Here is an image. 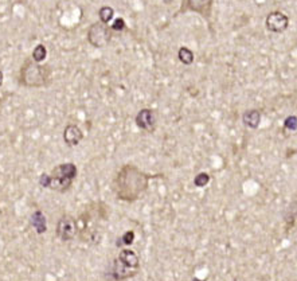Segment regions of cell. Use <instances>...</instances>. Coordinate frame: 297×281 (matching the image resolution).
Listing matches in <instances>:
<instances>
[{
	"instance_id": "3",
	"label": "cell",
	"mask_w": 297,
	"mask_h": 281,
	"mask_svg": "<svg viewBox=\"0 0 297 281\" xmlns=\"http://www.w3.org/2000/svg\"><path fill=\"white\" fill-rule=\"evenodd\" d=\"M51 74L50 65L35 62L31 57H28L19 69L17 82L23 88H47L51 84Z\"/></svg>"
},
{
	"instance_id": "4",
	"label": "cell",
	"mask_w": 297,
	"mask_h": 281,
	"mask_svg": "<svg viewBox=\"0 0 297 281\" xmlns=\"http://www.w3.org/2000/svg\"><path fill=\"white\" fill-rule=\"evenodd\" d=\"M87 42L90 43L96 49H102L105 46H108L113 38L112 27L102 22H96L89 27L86 34Z\"/></svg>"
},
{
	"instance_id": "14",
	"label": "cell",
	"mask_w": 297,
	"mask_h": 281,
	"mask_svg": "<svg viewBox=\"0 0 297 281\" xmlns=\"http://www.w3.org/2000/svg\"><path fill=\"white\" fill-rule=\"evenodd\" d=\"M178 58L183 65H187V66H189V65H191L192 62H194V58H195V57H194V53H192L189 47L182 46L178 51Z\"/></svg>"
},
{
	"instance_id": "20",
	"label": "cell",
	"mask_w": 297,
	"mask_h": 281,
	"mask_svg": "<svg viewBox=\"0 0 297 281\" xmlns=\"http://www.w3.org/2000/svg\"><path fill=\"white\" fill-rule=\"evenodd\" d=\"M110 27H112L113 31H122V30L126 27L125 21H124L122 18H117L115 22H113V25L110 26Z\"/></svg>"
},
{
	"instance_id": "13",
	"label": "cell",
	"mask_w": 297,
	"mask_h": 281,
	"mask_svg": "<svg viewBox=\"0 0 297 281\" xmlns=\"http://www.w3.org/2000/svg\"><path fill=\"white\" fill-rule=\"evenodd\" d=\"M261 112L258 109H249L242 115V123L250 129H257L261 124Z\"/></svg>"
},
{
	"instance_id": "7",
	"label": "cell",
	"mask_w": 297,
	"mask_h": 281,
	"mask_svg": "<svg viewBox=\"0 0 297 281\" xmlns=\"http://www.w3.org/2000/svg\"><path fill=\"white\" fill-rule=\"evenodd\" d=\"M265 26L268 31L274 32V34H283L289 26V18L287 14H284L281 11H272L266 16Z\"/></svg>"
},
{
	"instance_id": "21",
	"label": "cell",
	"mask_w": 297,
	"mask_h": 281,
	"mask_svg": "<svg viewBox=\"0 0 297 281\" xmlns=\"http://www.w3.org/2000/svg\"><path fill=\"white\" fill-rule=\"evenodd\" d=\"M3 82H4V74H3V70L0 69V86L3 85Z\"/></svg>"
},
{
	"instance_id": "17",
	"label": "cell",
	"mask_w": 297,
	"mask_h": 281,
	"mask_svg": "<svg viewBox=\"0 0 297 281\" xmlns=\"http://www.w3.org/2000/svg\"><path fill=\"white\" fill-rule=\"evenodd\" d=\"M135 242V232L133 230H128L120 237V239H117V246L121 248V246H131Z\"/></svg>"
},
{
	"instance_id": "16",
	"label": "cell",
	"mask_w": 297,
	"mask_h": 281,
	"mask_svg": "<svg viewBox=\"0 0 297 281\" xmlns=\"http://www.w3.org/2000/svg\"><path fill=\"white\" fill-rule=\"evenodd\" d=\"M46 57H47V49H46V46L43 43H39V45L35 46V49L32 50L31 58L35 61V62H39V64H42L43 61L46 60Z\"/></svg>"
},
{
	"instance_id": "5",
	"label": "cell",
	"mask_w": 297,
	"mask_h": 281,
	"mask_svg": "<svg viewBox=\"0 0 297 281\" xmlns=\"http://www.w3.org/2000/svg\"><path fill=\"white\" fill-rule=\"evenodd\" d=\"M214 0H182V6L179 10V14H184L187 11L194 14L200 15L206 22H211L213 15Z\"/></svg>"
},
{
	"instance_id": "12",
	"label": "cell",
	"mask_w": 297,
	"mask_h": 281,
	"mask_svg": "<svg viewBox=\"0 0 297 281\" xmlns=\"http://www.w3.org/2000/svg\"><path fill=\"white\" fill-rule=\"evenodd\" d=\"M30 223L34 228L38 236H42L47 232V219L42 210H35L30 217Z\"/></svg>"
},
{
	"instance_id": "6",
	"label": "cell",
	"mask_w": 297,
	"mask_h": 281,
	"mask_svg": "<svg viewBox=\"0 0 297 281\" xmlns=\"http://www.w3.org/2000/svg\"><path fill=\"white\" fill-rule=\"evenodd\" d=\"M78 233V222L70 214H62L57 222L55 234L62 242H69L76 238Z\"/></svg>"
},
{
	"instance_id": "1",
	"label": "cell",
	"mask_w": 297,
	"mask_h": 281,
	"mask_svg": "<svg viewBox=\"0 0 297 281\" xmlns=\"http://www.w3.org/2000/svg\"><path fill=\"white\" fill-rule=\"evenodd\" d=\"M154 178H157V175L144 173L135 164H124L113 179V193L119 200L133 203L145 194L150 180Z\"/></svg>"
},
{
	"instance_id": "8",
	"label": "cell",
	"mask_w": 297,
	"mask_h": 281,
	"mask_svg": "<svg viewBox=\"0 0 297 281\" xmlns=\"http://www.w3.org/2000/svg\"><path fill=\"white\" fill-rule=\"evenodd\" d=\"M135 123H136L137 128L144 132L152 134L156 129V115L152 109L144 108L139 110V113L135 117Z\"/></svg>"
},
{
	"instance_id": "9",
	"label": "cell",
	"mask_w": 297,
	"mask_h": 281,
	"mask_svg": "<svg viewBox=\"0 0 297 281\" xmlns=\"http://www.w3.org/2000/svg\"><path fill=\"white\" fill-rule=\"evenodd\" d=\"M63 141L67 147L73 148L77 147L80 144L82 139H84V132L81 130V128L78 127L77 124H67L65 129H63Z\"/></svg>"
},
{
	"instance_id": "15",
	"label": "cell",
	"mask_w": 297,
	"mask_h": 281,
	"mask_svg": "<svg viewBox=\"0 0 297 281\" xmlns=\"http://www.w3.org/2000/svg\"><path fill=\"white\" fill-rule=\"evenodd\" d=\"M113 16H115V10H113L110 6H102V7L98 10V18H100V22H102V23L109 25L110 21L113 19Z\"/></svg>"
},
{
	"instance_id": "18",
	"label": "cell",
	"mask_w": 297,
	"mask_h": 281,
	"mask_svg": "<svg viewBox=\"0 0 297 281\" xmlns=\"http://www.w3.org/2000/svg\"><path fill=\"white\" fill-rule=\"evenodd\" d=\"M210 175L207 173H199L198 175L195 176V179H194V184L196 187H206L210 182Z\"/></svg>"
},
{
	"instance_id": "10",
	"label": "cell",
	"mask_w": 297,
	"mask_h": 281,
	"mask_svg": "<svg viewBox=\"0 0 297 281\" xmlns=\"http://www.w3.org/2000/svg\"><path fill=\"white\" fill-rule=\"evenodd\" d=\"M117 258H119L120 263H121L122 265H125L126 268H129V269H132V271L139 272L140 258L135 250L122 249L119 253V256H117Z\"/></svg>"
},
{
	"instance_id": "19",
	"label": "cell",
	"mask_w": 297,
	"mask_h": 281,
	"mask_svg": "<svg viewBox=\"0 0 297 281\" xmlns=\"http://www.w3.org/2000/svg\"><path fill=\"white\" fill-rule=\"evenodd\" d=\"M284 128L288 130H297V117L296 116H288L284 121Z\"/></svg>"
},
{
	"instance_id": "2",
	"label": "cell",
	"mask_w": 297,
	"mask_h": 281,
	"mask_svg": "<svg viewBox=\"0 0 297 281\" xmlns=\"http://www.w3.org/2000/svg\"><path fill=\"white\" fill-rule=\"evenodd\" d=\"M77 175L78 168L74 163H62L55 165L50 173H43L39 176V186L65 194L71 189Z\"/></svg>"
},
{
	"instance_id": "11",
	"label": "cell",
	"mask_w": 297,
	"mask_h": 281,
	"mask_svg": "<svg viewBox=\"0 0 297 281\" xmlns=\"http://www.w3.org/2000/svg\"><path fill=\"white\" fill-rule=\"evenodd\" d=\"M136 271H132L129 268H126L125 265H122L119 261V258H116V260L113 261L112 269H110V277H112L113 280H128V278L133 277V276H136Z\"/></svg>"
}]
</instances>
